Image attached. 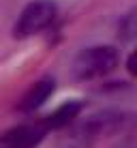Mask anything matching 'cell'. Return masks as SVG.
Wrapping results in <instances>:
<instances>
[{"instance_id": "6da1fadb", "label": "cell", "mask_w": 137, "mask_h": 148, "mask_svg": "<svg viewBox=\"0 0 137 148\" xmlns=\"http://www.w3.org/2000/svg\"><path fill=\"white\" fill-rule=\"evenodd\" d=\"M118 67V52L111 45H94L77 54L73 60V77L79 82H90L105 77Z\"/></svg>"}, {"instance_id": "7a4b0ae2", "label": "cell", "mask_w": 137, "mask_h": 148, "mask_svg": "<svg viewBox=\"0 0 137 148\" xmlns=\"http://www.w3.org/2000/svg\"><path fill=\"white\" fill-rule=\"evenodd\" d=\"M58 7L54 0H32L22 9L17 22L13 26V37L15 39H28L45 30L49 24L56 19Z\"/></svg>"}, {"instance_id": "3957f363", "label": "cell", "mask_w": 137, "mask_h": 148, "mask_svg": "<svg viewBox=\"0 0 137 148\" xmlns=\"http://www.w3.org/2000/svg\"><path fill=\"white\" fill-rule=\"evenodd\" d=\"M45 135V125H17L0 135V148H34Z\"/></svg>"}, {"instance_id": "277c9868", "label": "cell", "mask_w": 137, "mask_h": 148, "mask_svg": "<svg viewBox=\"0 0 137 148\" xmlns=\"http://www.w3.org/2000/svg\"><path fill=\"white\" fill-rule=\"evenodd\" d=\"M54 88H56L54 79H49V77L39 79L37 84H32V88L22 97V101H19V105H17L19 112H34V110H39L45 101L52 97Z\"/></svg>"}, {"instance_id": "5b68a950", "label": "cell", "mask_w": 137, "mask_h": 148, "mask_svg": "<svg viewBox=\"0 0 137 148\" xmlns=\"http://www.w3.org/2000/svg\"><path fill=\"white\" fill-rule=\"evenodd\" d=\"M79 110H82V105L77 103V101H69V103L60 105L56 112L47 116V120H45V129H60V127H67L69 122H73V118H77Z\"/></svg>"}, {"instance_id": "8992f818", "label": "cell", "mask_w": 137, "mask_h": 148, "mask_svg": "<svg viewBox=\"0 0 137 148\" xmlns=\"http://www.w3.org/2000/svg\"><path fill=\"white\" fill-rule=\"evenodd\" d=\"M118 37L122 41L137 39V9L129 11L122 19H120V24H118Z\"/></svg>"}, {"instance_id": "52a82bcc", "label": "cell", "mask_w": 137, "mask_h": 148, "mask_svg": "<svg viewBox=\"0 0 137 148\" xmlns=\"http://www.w3.org/2000/svg\"><path fill=\"white\" fill-rule=\"evenodd\" d=\"M126 69H129L131 75H135V77H137V49L129 56V60H126Z\"/></svg>"}]
</instances>
